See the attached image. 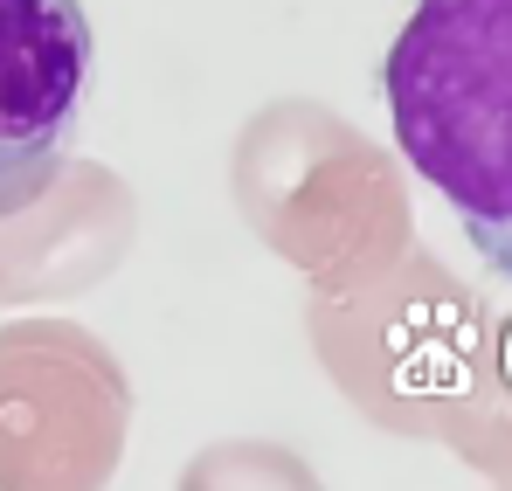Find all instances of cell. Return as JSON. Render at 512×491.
Masks as SVG:
<instances>
[{
  "label": "cell",
  "mask_w": 512,
  "mask_h": 491,
  "mask_svg": "<svg viewBox=\"0 0 512 491\" xmlns=\"http://www.w3.org/2000/svg\"><path fill=\"white\" fill-rule=\"evenodd\" d=\"M402 160L512 277V0H416L381 56Z\"/></svg>",
  "instance_id": "1"
},
{
  "label": "cell",
  "mask_w": 512,
  "mask_h": 491,
  "mask_svg": "<svg viewBox=\"0 0 512 491\" xmlns=\"http://www.w3.org/2000/svg\"><path fill=\"white\" fill-rule=\"evenodd\" d=\"M90 63L84 0H0V215H21L63 173Z\"/></svg>",
  "instance_id": "2"
}]
</instances>
